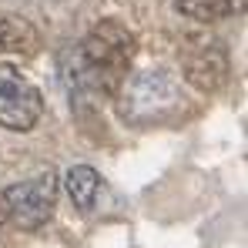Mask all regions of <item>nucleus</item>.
I'll return each mask as SVG.
<instances>
[{
	"label": "nucleus",
	"instance_id": "nucleus-1",
	"mask_svg": "<svg viewBox=\"0 0 248 248\" xmlns=\"http://www.w3.org/2000/svg\"><path fill=\"white\" fill-rule=\"evenodd\" d=\"M134 47H138V41L121 20L94 24L67 57L71 91L81 97H94V101L114 97L121 91V84L127 81Z\"/></svg>",
	"mask_w": 248,
	"mask_h": 248
},
{
	"label": "nucleus",
	"instance_id": "nucleus-2",
	"mask_svg": "<svg viewBox=\"0 0 248 248\" xmlns=\"http://www.w3.org/2000/svg\"><path fill=\"white\" fill-rule=\"evenodd\" d=\"M121 118L131 124L165 121L181 108V87L168 71H144L121 84Z\"/></svg>",
	"mask_w": 248,
	"mask_h": 248
},
{
	"label": "nucleus",
	"instance_id": "nucleus-3",
	"mask_svg": "<svg viewBox=\"0 0 248 248\" xmlns=\"http://www.w3.org/2000/svg\"><path fill=\"white\" fill-rule=\"evenodd\" d=\"M0 198H3V218L7 221H14L24 232H37L50 221V215L57 208V174L47 168L37 178L0 191Z\"/></svg>",
	"mask_w": 248,
	"mask_h": 248
},
{
	"label": "nucleus",
	"instance_id": "nucleus-4",
	"mask_svg": "<svg viewBox=\"0 0 248 248\" xmlns=\"http://www.w3.org/2000/svg\"><path fill=\"white\" fill-rule=\"evenodd\" d=\"M44 114V97L17 67L0 64V127L31 131Z\"/></svg>",
	"mask_w": 248,
	"mask_h": 248
},
{
	"label": "nucleus",
	"instance_id": "nucleus-5",
	"mask_svg": "<svg viewBox=\"0 0 248 248\" xmlns=\"http://www.w3.org/2000/svg\"><path fill=\"white\" fill-rule=\"evenodd\" d=\"M185 71H188V81L198 84L202 91H215L228 74V57H225L221 44H202V50L188 57Z\"/></svg>",
	"mask_w": 248,
	"mask_h": 248
},
{
	"label": "nucleus",
	"instance_id": "nucleus-6",
	"mask_svg": "<svg viewBox=\"0 0 248 248\" xmlns=\"http://www.w3.org/2000/svg\"><path fill=\"white\" fill-rule=\"evenodd\" d=\"M64 188H67V198L74 202L78 211H94L104 185H101V174L91 165H74L64 174Z\"/></svg>",
	"mask_w": 248,
	"mask_h": 248
},
{
	"label": "nucleus",
	"instance_id": "nucleus-7",
	"mask_svg": "<svg viewBox=\"0 0 248 248\" xmlns=\"http://www.w3.org/2000/svg\"><path fill=\"white\" fill-rule=\"evenodd\" d=\"M37 31L17 14H0V54H34Z\"/></svg>",
	"mask_w": 248,
	"mask_h": 248
},
{
	"label": "nucleus",
	"instance_id": "nucleus-8",
	"mask_svg": "<svg viewBox=\"0 0 248 248\" xmlns=\"http://www.w3.org/2000/svg\"><path fill=\"white\" fill-rule=\"evenodd\" d=\"M174 3L185 17L202 20V24H215V20H225L245 10V0H174Z\"/></svg>",
	"mask_w": 248,
	"mask_h": 248
},
{
	"label": "nucleus",
	"instance_id": "nucleus-9",
	"mask_svg": "<svg viewBox=\"0 0 248 248\" xmlns=\"http://www.w3.org/2000/svg\"><path fill=\"white\" fill-rule=\"evenodd\" d=\"M3 221H7V218H3V198H0V225H3Z\"/></svg>",
	"mask_w": 248,
	"mask_h": 248
}]
</instances>
